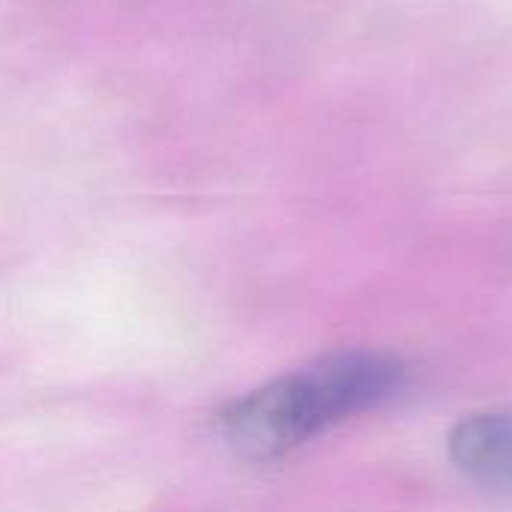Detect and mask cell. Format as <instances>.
Listing matches in <instances>:
<instances>
[{
    "label": "cell",
    "instance_id": "cell-1",
    "mask_svg": "<svg viewBox=\"0 0 512 512\" xmlns=\"http://www.w3.org/2000/svg\"><path fill=\"white\" fill-rule=\"evenodd\" d=\"M411 381L393 351L342 348L297 366L219 414L222 438L252 462H276L330 429L390 405Z\"/></svg>",
    "mask_w": 512,
    "mask_h": 512
},
{
    "label": "cell",
    "instance_id": "cell-2",
    "mask_svg": "<svg viewBox=\"0 0 512 512\" xmlns=\"http://www.w3.org/2000/svg\"><path fill=\"white\" fill-rule=\"evenodd\" d=\"M447 456L468 483L495 495H512L510 408L465 414L447 435Z\"/></svg>",
    "mask_w": 512,
    "mask_h": 512
}]
</instances>
